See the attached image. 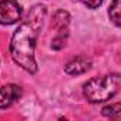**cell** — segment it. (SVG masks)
Returning <instances> with one entry per match:
<instances>
[{"label":"cell","instance_id":"cell-6","mask_svg":"<svg viewBox=\"0 0 121 121\" xmlns=\"http://www.w3.org/2000/svg\"><path fill=\"white\" fill-rule=\"evenodd\" d=\"M69 23H70V14L64 10L56 12L53 17V27L57 31H69Z\"/></svg>","mask_w":121,"mask_h":121},{"label":"cell","instance_id":"cell-4","mask_svg":"<svg viewBox=\"0 0 121 121\" xmlns=\"http://www.w3.org/2000/svg\"><path fill=\"white\" fill-rule=\"evenodd\" d=\"M22 97V88L17 84H7L0 87V110L10 107Z\"/></svg>","mask_w":121,"mask_h":121},{"label":"cell","instance_id":"cell-8","mask_svg":"<svg viewBox=\"0 0 121 121\" xmlns=\"http://www.w3.org/2000/svg\"><path fill=\"white\" fill-rule=\"evenodd\" d=\"M67 37H69V31H58V33H57V36L53 39L51 47H53L54 50H61V48L66 46Z\"/></svg>","mask_w":121,"mask_h":121},{"label":"cell","instance_id":"cell-1","mask_svg":"<svg viewBox=\"0 0 121 121\" xmlns=\"http://www.w3.org/2000/svg\"><path fill=\"white\" fill-rule=\"evenodd\" d=\"M44 17H46V7L43 4H36L30 10L24 22L14 31L10 41V54L14 63L31 74L37 71L34 47L40 29L43 27Z\"/></svg>","mask_w":121,"mask_h":121},{"label":"cell","instance_id":"cell-9","mask_svg":"<svg viewBox=\"0 0 121 121\" xmlns=\"http://www.w3.org/2000/svg\"><path fill=\"white\" fill-rule=\"evenodd\" d=\"M120 111H121V104L120 103H115L112 105H107L103 108V115L105 117H118L120 115Z\"/></svg>","mask_w":121,"mask_h":121},{"label":"cell","instance_id":"cell-5","mask_svg":"<svg viewBox=\"0 0 121 121\" xmlns=\"http://www.w3.org/2000/svg\"><path fill=\"white\" fill-rule=\"evenodd\" d=\"M91 69V60L87 56H77L66 64L64 71L70 76H78Z\"/></svg>","mask_w":121,"mask_h":121},{"label":"cell","instance_id":"cell-10","mask_svg":"<svg viewBox=\"0 0 121 121\" xmlns=\"http://www.w3.org/2000/svg\"><path fill=\"white\" fill-rule=\"evenodd\" d=\"M81 3H84L88 9H97L98 6H101L103 0H80Z\"/></svg>","mask_w":121,"mask_h":121},{"label":"cell","instance_id":"cell-7","mask_svg":"<svg viewBox=\"0 0 121 121\" xmlns=\"http://www.w3.org/2000/svg\"><path fill=\"white\" fill-rule=\"evenodd\" d=\"M108 14H110L111 22L117 27H120V0H112V3L108 9Z\"/></svg>","mask_w":121,"mask_h":121},{"label":"cell","instance_id":"cell-3","mask_svg":"<svg viewBox=\"0 0 121 121\" xmlns=\"http://www.w3.org/2000/svg\"><path fill=\"white\" fill-rule=\"evenodd\" d=\"M22 17V6L16 0H0V24H14Z\"/></svg>","mask_w":121,"mask_h":121},{"label":"cell","instance_id":"cell-2","mask_svg":"<svg viewBox=\"0 0 121 121\" xmlns=\"http://www.w3.org/2000/svg\"><path fill=\"white\" fill-rule=\"evenodd\" d=\"M120 90V74L112 73L103 77H94L84 84L83 93L90 103H103L114 97Z\"/></svg>","mask_w":121,"mask_h":121}]
</instances>
